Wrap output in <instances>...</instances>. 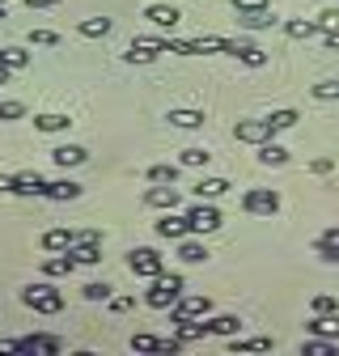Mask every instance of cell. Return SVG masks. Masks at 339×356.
<instances>
[{"instance_id":"1","label":"cell","mask_w":339,"mask_h":356,"mask_svg":"<svg viewBox=\"0 0 339 356\" xmlns=\"http://www.w3.org/2000/svg\"><path fill=\"white\" fill-rule=\"evenodd\" d=\"M183 297V276H174V272H161V276H153V289L144 293V305H153V309H170Z\"/></svg>"},{"instance_id":"2","label":"cell","mask_w":339,"mask_h":356,"mask_svg":"<svg viewBox=\"0 0 339 356\" xmlns=\"http://www.w3.org/2000/svg\"><path fill=\"white\" fill-rule=\"evenodd\" d=\"M22 305H30L34 314H60V309H64V293L51 289V284H30V289H22Z\"/></svg>"},{"instance_id":"3","label":"cell","mask_w":339,"mask_h":356,"mask_svg":"<svg viewBox=\"0 0 339 356\" xmlns=\"http://www.w3.org/2000/svg\"><path fill=\"white\" fill-rule=\"evenodd\" d=\"M161 51H165V38L140 34V38H132V42H127V51H123V64H153Z\"/></svg>"},{"instance_id":"4","label":"cell","mask_w":339,"mask_h":356,"mask_svg":"<svg viewBox=\"0 0 339 356\" xmlns=\"http://www.w3.org/2000/svg\"><path fill=\"white\" fill-rule=\"evenodd\" d=\"M242 208L250 216H276L280 212V191H272V187H250L242 195Z\"/></svg>"},{"instance_id":"5","label":"cell","mask_w":339,"mask_h":356,"mask_svg":"<svg viewBox=\"0 0 339 356\" xmlns=\"http://www.w3.org/2000/svg\"><path fill=\"white\" fill-rule=\"evenodd\" d=\"M127 267H132V276H144V280H153V276L165 272V263H161V254L153 246H136L132 254H127Z\"/></svg>"},{"instance_id":"6","label":"cell","mask_w":339,"mask_h":356,"mask_svg":"<svg viewBox=\"0 0 339 356\" xmlns=\"http://www.w3.org/2000/svg\"><path fill=\"white\" fill-rule=\"evenodd\" d=\"M187 220H191V234H212V229H221V208H212L208 200H199V204H191L187 208Z\"/></svg>"},{"instance_id":"7","label":"cell","mask_w":339,"mask_h":356,"mask_svg":"<svg viewBox=\"0 0 339 356\" xmlns=\"http://www.w3.org/2000/svg\"><path fill=\"white\" fill-rule=\"evenodd\" d=\"M212 314V297H179L170 305V323H183V318H208Z\"/></svg>"},{"instance_id":"8","label":"cell","mask_w":339,"mask_h":356,"mask_svg":"<svg viewBox=\"0 0 339 356\" xmlns=\"http://www.w3.org/2000/svg\"><path fill=\"white\" fill-rule=\"evenodd\" d=\"M233 136H238L242 145H263V140L276 136V131H272V123H267V115H263V119H242V123L233 127Z\"/></svg>"},{"instance_id":"9","label":"cell","mask_w":339,"mask_h":356,"mask_svg":"<svg viewBox=\"0 0 339 356\" xmlns=\"http://www.w3.org/2000/svg\"><path fill=\"white\" fill-rule=\"evenodd\" d=\"M225 56H233V60H238V64H246V68H263V64H267V51L259 47V42H246V38H242V42H233V38H229Z\"/></svg>"},{"instance_id":"10","label":"cell","mask_w":339,"mask_h":356,"mask_svg":"<svg viewBox=\"0 0 339 356\" xmlns=\"http://www.w3.org/2000/svg\"><path fill=\"white\" fill-rule=\"evenodd\" d=\"M144 204H149V208H165V212H174V208L183 204V195H179V187H174V183H153V187L144 191Z\"/></svg>"},{"instance_id":"11","label":"cell","mask_w":339,"mask_h":356,"mask_svg":"<svg viewBox=\"0 0 339 356\" xmlns=\"http://www.w3.org/2000/svg\"><path fill=\"white\" fill-rule=\"evenodd\" d=\"M191 234V220L187 216H174V212H165L161 220H157V238H170V242H183Z\"/></svg>"},{"instance_id":"12","label":"cell","mask_w":339,"mask_h":356,"mask_svg":"<svg viewBox=\"0 0 339 356\" xmlns=\"http://www.w3.org/2000/svg\"><path fill=\"white\" fill-rule=\"evenodd\" d=\"M81 183H72V178H56V183H42V200H56V204H64V200H81Z\"/></svg>"},{"instance_id":"13","label":"cell","mask_w":339,"mask_h":356,"mask_svg":"<svg viewBox=\"0 0 339 356\" xmlns=\"http://www.w3.org/2000/svg\"><path fill=\"white\" fill-rule=\"evenodd\" d=\"M144 22H153L157 30H174V26L183 22V13H179L174 5H149V9H144Z\"/></svg>"},{"instance_id":"14","label":"cell","mask_w":339,"mask_h":356,"mask_svg":"<svg viewBox=\"0 0 339 356\" xmlns=\"http://www.w3.org/2000/svg\"><path fill=\"white\" fill-rule=\"evenodd\" d=\"M51 161L64 165V170H72V165H85V161H90V149H81V145H60V149H51Z\"/></svg>"},{"instance_id":"15","label":"cell","mask_w":339,"mask_h":356,"mask_svg":"<svg viewBox=\"0 0 339 356\" xmlns=\"http://www.w3.org/2000/svg\"><path fill=\"white\" fill-rule=\"evenodd\" d=\"M76 267V259H72V250H56L51 259H42V276H68Z\"/></svg>"},{"instance_id":"16","label":"cell","mask_w":339,"mask_h":356,"mask_svg":"<svg viewBox=\"0 0 339 356\" xmlns=\"http://www.w3.org/2000/svg\"><path fill=\"white\" fill-rule=\"evenodd\" d=\"M22 352H34V356H56V352H60V339H56V335H26V339H22Z\"/></svg>"},{"instance_id":"17","label":"cell","mask_w":339,"mask_h":356,"mask_svg":"<svg viewBox=\"0 0 339 356\" xmlns=\"http://www.w3.org/2000/svg\"><path fill=\"white\" fill-rule=\"evenodd\" d=\"M170 119V127H183V131H191V127H204V111H191V106H174L165 115Z\"/></svg>"},{"instance_id":"18","label":"cell","mask_w":339,"mask_h":356,"mask_svg":"<svg viewBox=\"0 0 339 356\" xmlns=\"http://www.w3.org/2000/svg\"><path fill=\"white\" fill-rule=\"evenodd\" d=\"M208 331H212V335H221V339L242 335V318H238V314H217V318H208Z\"/></svg>"},{"instance_id":"19","label":"cell","mask_w":339,"mask_h":356,"mask_svg":"<svg viewBox=\"0 0 339 356\" xmlns=\"http://www.w3.org/2000/svg\"><path fill=\"white\" fill-rule=\"evenodd\" d=\"M38 242H42V250H47V254H56V250H72V229H47Z\"/></svg>"},{"instance_id":"20","label":"cell","mask_w":339,"mask_h":356,"mask_svg":"<svg viewBox=\"0 0 339 356\" xmlns=\"http://www.w3.org/2000/svg\"><path fill=\"white\" fill-rule=\"evenodd\" d=\"M259 161H263V165H288V149L276 145V136H272V140L259 145Z\"/></svg>"},{"instance_id":"21","label":"cell","mask_w":339,"mask_h":356,"mask_svg":"<svg viewBox=\"0 0 339 356\" xmlns=\"http://www.w3.org/2000/svg\"><path fill=\"white\" fill-rule=\"evenodd\" d=\"M310 335L339 339V314H314V323H310Z\"/></svg>"},{"instance_id":"22","label":"cell","mask_w":339,"mask_h":356,"mask_svg":"<svg viewBox=\"0 0 339 356\" xmlns=\"http://www.w3.org/2000/svg\"><path fill=\"white\" fill-rule=\"evenodd\" d=\"M76 34H85V38H106L110 34V17H81L76 22Z\"/></svg>"},{"instance_id":"23","label":"cell","mask_w":339,"mask_h":356,"mask_svg":"<svg viewBox=\"0 0 339 356\" xmlns=\"http://www.w3.org/2000/svg\"><path fill=\"white\" fill-rule=\"evenodd\" d=\"M34 127H38V131H68L72 119L60 115V111H47V115H34Z\"/></svg>"},{"instance_id":"24","label":"cell","mask_w":339,"mask_h":356,"mask_svg":"<svg viewBox=\"0 0 339 356\" xmlns=\"http://www.w3.org/2000/svg\"><path fill=\"white\" fill-rule=\"evenodd\" d=\"M42 183H47L42 174H17L13 178V195H42Z\"/></svg>"},{"instance_id":"25","label":"cell","mask_w":339,"mask_h":356,"mask_svg":"<svg viewBox=\"0 0 339 356\" xmlns=\"http://www.w3.org/2000/svg\"><path fill=\"white\" fill-rule=\"evenodd\" d=\"M284 34H288V38H297V42H301V38H314V34H322V30H318V22H306V17H292V22H284Z\"/></svg>"},{"instance_id":"26","label":"cell","mask_w":339,"mask_h":356,"mask_svg":"<svg viewBox=\"0 0 339 356\" xmlns=\"http://www.w3.org/2000/svg\"><path fill=\"white\" fill-rule=\"evenodd\" d=\"M72 259L85 263V267H94V263H102V246L98 242H72Z\"/></svg>"},{"instance_id":"27","label":"cell","mask_w":339,"mask_h":356,"mask_svg":"<svg viewBox=\"0 0 339 356\" xmlns=\"http://www.w3.org/2000/svg\"><path fill=\"white\" fill-rule=\"evenodd\" d=\"M179 259H183V263H204V259H208V246H204V242H195V238L187 234V238L179 242Z\"/></svg>"},{"instance_id":"28","label":"cell","mask_w":339,"mask_h":356,"mask_svg":"<svg viewBox=\"0 0 339 356\" xmlns=\"http://www.w3.org/2000/svg\"><path fill=\"white\" fill-rule=\"evenodd\" d=\"M238 26H246V30H272L276 13L272 9H263V13H238Z\"/></svg>"},{"instance_id":"29","label":"cell","mask_w":339,"mask_h":356,"mask_svg":"<svg viewBox=\"0 0 339 356\" xmlns=\"http://www.w3.org/2000/svg\"><path fill=\"white\" fill-rule=\"evenodd\" d=\"M225 191H229V178H199V187H195L199 200H217V195H225Z\"/></svg>"},{"instance_id":"30","label":"cell","mask_w":339,"mask_h":356,"mask_svg":"<svg viewBox=\"0 0 339 356\" xmlns=\"http://www.w3.org/2000/svg\"><path fill=\"white\" fill-rule=\"evenodd\" d=\"M179 327V339L187 343V339H208L212 331H208V323H199V318H183V323H174Z\"/></svg>"},{"instance_id":"31","label":"cell","mask_w":339,"mask_h":356,"mask_svg":"<svg viewBox=\"0 0 339 356\" xmlns=\"http://www.w3.org/2000/svg\"><path fill=\"white\" fill-rule=\"evenodd\" d=\"M0 64L13 68V72H22V68L30 64V51H26V47H0Z\"/></svg>"},{"instance_id":"32","label":"cell","mask_w":339,"mask_h":356,"mask_svg":"<svg viewBox=\"0 0 339 356\" xmlns=\"http://www.w3.org/2000/svg\"><path fill=\"white\" fill-rule=\"evenodd\" d=\"M301 352H306V356H335V339L314 335V339H306V343H301Z\"/></svg>"},{"instance_id":"33","label":"cell","mask_w":339,"mask_h":356,"mask_svg":"<svg viewBox=\"0 0 339 356\" xmlns=\"http://www.w3.org/2000/svg\"><path fill=\"white\" fill-rule=\"evenodd\" d=\"M297 119H301L297 111H272V115H267L272 131H288V127H297Z\"/></svg>"},{"instance_id":"34","label":"cell","mask_w":339,"mask_h":356,"mask_svg":"<svg viewBox=\"0 0 339 356\" xmlns=\"http://www.w3.org/2000/svg\"><path fill=\"white\" fill-rule=\"evenodd\" d=\"M229 348L233 352H267L272 339H238V335H229Z\"/></svg>"},{"instance_id":"35","label":"cell","mask_w":339,"mask_h":356,"mask_svg":"<svg viewBox=\"0 0 339 356\" xmlns=\"http://www.w3.org/2000/svg\"><path fill=\"white\" fill-rule=\"evenodd\" d=\"M144 178L149 183H179V165H153Z\"/></svg>"},{"instance_id":"36","label":"cell","mask_w":339,"mask_h":356,"mask_svg":"<svg viewBox=\"0 0 339 356\" xmlns=\"http://www.w3.org/2000/svg\"><path fill=\"white\" fill-rule=\"evenodd\" d=\"M110 284L106 280H90V284H85V301H110Z\"/></svg>"},{"instance_id":"37","label":"cell","mask_w":339,"mask_h":356,"mask_svg":"<svg viewBox=\"0 0 339 356\" xmlns=\"http://www.w3.org/2000/svg\"><path fill=\"white\" fill-rule=\"evenodd\" d=\"M310 309H314V314H339V301H335L331 293H318V297L310 301Z\"/></svg>"},{"instance_id":"38","label":"cell","mask_w":339,"mask_h":356,"mask_svg":"<svg viewBox=\"0 0 339 356\" xmlns=\"http://www.w3.org/2000/svg\"><path fill=\"white\" fill-rule=\"evenodd\" d=\"M30 47H60L56 30H30Z\"/></svg>"},{"instance_id":"39","label":"cell","mask_w":339,"mask_h":356,"mask_svg":"<svg viewBox=\"0 0 339 356\" xmlns=\"http://www.w3.org/2000/svg\"><path fill=\"white\" fill-rule=\"evenodd\" d=\"M208 161H212V153H208V149H183V165L199 170V165H208Z\"/></svg>"},{"instance_id":"40","label":"cell","mask_w":339,"mask_h":356,"mask_svg":"<svg viewBox=\"0 0 339 356\" xmlns=\"http://www.w3.org/2000/svg\"><path fill=\"white\" fill-rule=\"evenodd\" d=\"M314 22H318V30H322V34H335V30H339V9H322Z\"/></svg>"},{"instance_id":"41","label":"cell","mask_w":339,"mask_h":356,"mask_svg":"<svg viewBox=\"0 0 339 356\" xmlns=\"http://www.w3.org/2000/svg\"><path fill=\"white\" fill-rule=\"evenodd\" d=\"M26 115V102L17 98H0V119H22Z\"/></svg>"},{"instance_id":"42","label":"cell","mask_w":339,"mask_h":356,"mask_svg":"<svg viewBox=\"0 0 339 356\" xmlns=\"http://www.w3.org/2000/svg\"><path fill=\"white\" fill-rule=\"evenodd\" d=\"M272 9V0H233V13H263Z\"/></svg>"},{"instance_id":"43","label":"cell","mask_w":339,"mask_h":356,"mask_svg":"<svg viewBox=\"0 0 339 356\" xmlns=\"http://www.w3.org/2000/svg\"><path fill=\"white\" fill-rule=\"evenodd\" d=\"M132 352H161L157 335H132Z\"/></svg>"},{"instance_id":"44","label":"cell","mask_w":339,"mask_h":356,"mask_svg":"<svg viewBox=\"0 0 339 356\" xmlns=\"http://www.w3.org/2000/svg\"><path fill=\"white\" fill-rule=\"evenodd\" d=\"M314 98H318V102H335V98H339V81H322V85H314Z\"/></svg>"},{"instance_id":"45","label":"cell","mask_w":339,"mask_h":356,"mask_svg":"<svg viewBox=\"0 0 339 356\" xmlns=\"http://www.w3.org/2000/svg\"><path fill=\"white\" fill-rule=\"evenodd\" d=\"M318 254H322L326 263H339V242H326V238H318Z\"/></svg>"},{"instance_id":"46","label":"cell","mask_w":339,"mask_h":356,"mask_svg":"<svg viewBox=\"0 0 339 356\" xmlns=\"http://www.w3.org/2000/svg\"><path fill=\"white\" fill-rule=\"evenodd\" d=\"M132 305H136V297H110V309H115V314H127Z\"/></svg>"},{"instance_id":"47","label":"cell","mask_w":339,"mask_h":356,"mask_svg":"<svg viewBox=\"0 0 339 356\" xmlns=\"http://www.w3.org/2000/svg\"><path fill=\"white\" fill-rule=\"evenodd\" d=\"M9 352H22V339H0V356H9Z\"/></svg>"},{"instance_id":"48","label":"cell","mask_w":339,"mask_h":356,"mask_svg":"<svg viewBox=\"0 0 339 356\" xmlns=\"http://www.w3.org/2000/svg\"><path fill=\"white\" fill-rule=\"evenodd\" d=\"M51 5H60V0H26V9H51Z\"/></svg>"},{"instance_id":"49","label":"cell","mask_w":339,"mask_h":356,"mask_svg":"<svg viewBox=\"0 0 339 356\" xmlns=\"http://www.w3.org/2000/svg\"><path fill=\"white\" fill-rule=\"evenodd\" d=\"M322 42H326V51H339V30L335 34H322Z\"/></svg>"},{"instance_id":"50","label":"cell","mask_w":339,"mask_h":356,"mask_svg":"<svg viewBox=\"0 0 339 356\" xmlns=\"http://www.w3.org/2000/svg\"><path fill=\"white\" fill-rule=\"evenodd\" d=\"M5 191L13 195V178H5V174H0V195H5Z\"/></svg>"},{"instance_id":"51","label":"cell","mask_w":339,"mask_h":356,"mask_svg":"<svg viewBox=\"0 0 339 356\" xmlns=\"http://www.w3.org/2000/svg\"><path fill=\"white\" fill-rule=\"evenodd\" d=\"M322 238H326V242H339V225H331V229H326Z\"/></svg>"},{"instance_id":"52","label":"cell","mask_w":339,"mask_h":356,"mask_svg":"<svg viewBox=\"0 0 339 356\" xmlns=\"http://www.w3.org/2000/svg\"><path fill=\"white\" fill-rule=\"evenodd\" d=\"M9 76H13V68H5V64H0V85H9Z\"/></svg>"},{"instance_id":"53","label":"cell","mask_w":339,"mask_h":356,"mask_svg":"<svg viewBox=\"0 0 339 356\" xmlns=\"http://www.w3.org/2000/svg\"><path fill=\"white\" fill-rule=\"evenodd\" d=\"M0 17H5V0H0Z\"/></svg>"}]
</instances>
